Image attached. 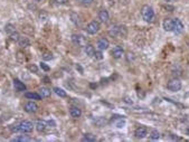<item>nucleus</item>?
Instances as JSON below:
<instances>
[{"mask_svg":"<svg viewBox=\"0 0 189 142\" xmlns=\"http://www.w3.org/2000/svg\"><path fill=\"white\" fill-rule=\"evenodd\" d=\"M97 48L100 49V51H105L109 48V40L106 39V38H101V39L97 40Z\"/></svg>","mask_w":189,"mask_h":142,"instance_id":"9b49d317","label":"nucleus"},{"mask_svg":"<svg viewBox=\"0 0 189 142\" xmlns=\"http://www.w3.org/2000/svg\"><path fill=\"white\" fill-rule=\"evenodd\" d=\"M173 25H175V20L171 19V18H166V19L163 20V24H162L163 29H165L166 31H173Z\"/></svg>","mask_w":189,"mask_h":142,"instance_id":"1a4fd4ad","label":"nucleus"},{"mask_svg":"<svg viewBox=\"0 0 189 142\" xmlns=\"http://www.w3.org/2000/svg\"><path fill=\"white\" fill-rule=\"evenodd\" d=\"M39 95L42 96V98H46V97L50 96V90L47 87H40L39 88Z\"/></svg>","mask_w":189,"mask_h":142,"instance_id":"f3484780","label":"nucleus"},{"mask_svg":"<svg viewBox=\"0 0 189 142\" xmlns=\"http://www.w3.org/2000/svg\"><path fill=\"white\" fill-rule=\"evenodd\" d=\"M175 20V25H173V33L175 34H181L183 33V30H184V25L181 23V20L178 19V18H176V19H173Z\"/></svg>","mask_w":189,"mask_h":142,"instance_id":"6e6552de","label":"nucleus"},{"mask_svg":"<svg viewBox=\"0 0 189 142\" xmlns=\"http://www.w3.org/2000/svg\"><path fill=\"white\" fill-rule=\"evenodd\" d=\"M83 141H86V142H94L96 141V136L92 133H86L83 138Z\"/></svg>","mask_w":189,"mask_h":142,"instance_id":"aec40b11","label":"nucleus"},{"mask_svg":"<svg viewBox=\"0 0 189 142\" xmlns=\"http://www.w3.org/2000/svg\"><path fill=\"white\" fill-rule=\"evenodd\" d=\"M14 87H15V90L17 92H24L26 90V85L20 80H18V78L14 80Z\"/></svg>","mask_w":189,"mask_h":142,"instance_id":"f8f14e48","label":"nucleus"},{"mask_svg":"<svg viewBox=\"0 0 189 142\" xmlns=\"http://www.w3.org/2000/svg\"><path fill=\"white\" fill-rule=\"evenodd\" d=\"M94 123L97 125V126H103V125L106 123V120L103 119V118H97V119L94 120Z\"/></svg>","mask_w":189,"mask_h":142,"instance_id":"bb28decb","label":"nucleus"},{"mask_svg":"<svg viewBox=\"0 0 189 142\" xmlns=\"http://www.w3.org/2000/svg\"><path fill=\"white\" fill-rule=\"evenodd\" d=\"M53 91L55 92L56 94H57L59 97H66L67 96L66 92L64 91V90H62V88H59V87H54V90H53Z\"/></svg>","mask_w":189,"mask_h":142,"instance_id":"5701e85b","label":"nucleus"},{"mask_svg":"<svg viewBox=\"0 0 189 142\" xmlns=\"http://www.w3.org/2000/svg\"><path fill=\"white\" fill-rule=\"evenodd\" d=\"M10 39L14 40V41H18V40L20 39V35L18 34L17 31H15V33L10 34Z\"/></svg>","mask_w":189,"mask_h":142,"instance_id":"c85d7f7f","label":"nucleus"},{"mask_svg":"<svg viewBox=\"0 0 189 142\" xmlns=\"http://www.w3.org/2000/svg\"><path fill=\"white\" fill-rule=\"evenodd\" d=\"M18 43H19V46H20V47H28V46L30 45V41H29V39L26 38V37L20 38V39L18 40Z\"/></svg>","mask_w":189,"mask_h":142,"instance_id":"4be33fe9","label":"nucleus"},{"mask_svg":"<svg viewBox=\"0 0 189 142\" xmlns=\"http://www.w3.org/2000/svg\"><path fill=\"white\" fill-rule=\"evenodd\" d=\"M141 16L142 19L147 21V23H152L153 19H155V11H153V8L149 5H145V6L141 8Z\"/></svg>","mask_w":189,"mask_h":142,"instance_id":"f257e3e1","label":"nucleus"},{"mask_svg":"<svg viewBox=\"0 0 189 142\" xmlns=\"http://www.w3.org/2000/svg\"><path fill=\"white\" fill-rule=\"evenodd\" d=\"M84 51H85V54H86L89 57H93L94 56V54H95L94 47H93L92 45H89V44L84 46Z\"/></svg>","mask_w":189,"mask_h":142,"instance_id":"dca6fc26","label":"nucleus"},{"mask_svg":"<svg viewBox=\"0 0 189 142\" xmlns=\"http://www.w3.org/2000/svg\"><path fill=\"white\" fill-rule=\"evenodd\" d=\"M25 97H27V98H30V100H42V96L39 95V93H34V92H28L25 94Z\"/></svg>","mask_w":189,"mask_h":142,"instance_id":"6ab92c4d","label":"nucleus"},{"mask_svg":"<svg viewBox=\"0 0 189 142\" xmlns=\"http://www.w3.org/2000/svg\"><path fill=\"white\" fill-rule=\"evenodd\" d=\"M165 1H167V2H170V1H173V0H165Z\"/></svg>","mask_w":189,"mask_h":142,"instance_id":"e433bc0d","label":"nucleus"},{"mask_svg":"<svg viewBox=\"0 0 189 142\" xmlns=\"http://www.w3.org/2000/svg\"><path fill=\"white\" fill-rule=\"evenodd\" d=\"M17 61H18V63H20V64L26 61V58H25V55L22 54L21 51H19V53L17 54Z\"/></svg>","mask_w":189,"mask_h":142,"instance_id":"cd10ccee","label":"nucleus"},{"mask_svg":"<svg viewBox=\"0 0 189 142\" xmlns=\"http://www.w3.org/2000/svg\"><path fill=\"white\" fill-rule=\"evenodd\" d=\"M34 129V125L30 121H22L18 125V132L22 133H30Z\"/></svg>","mask_w":189,"mask_h":142,"instance_id":"7ed1b4c3","label":"nucleus"},{"mask_svg":"<svg viewBox=\"0 0 189 142\" xmlns=\"http://www.w3.org/2000/svg\"><path fill=\"white\" fill-rule=\"evenodd\" d=\"M71 18H72V21L75 24V25H77V26L81 25V19H79V16H78L77 14L72 12V14H71Z\"/></svg>","mask_w":189,"mask_h":142,"instance_id":"b1692460","label":"nucleus"},{"mask_svg":"<svg viewBox=\"0 0 189 142\" xmlns=\"http://www.w3.org/2000/svg\"><path fill=\"white\" fill-rule=\"evenodd\" d=\"M55 4H58V5H64V4H67L68 0H53Z\"/></svg>","mask_w":189,"mask_h":142,"instance_id":"473e14b6","label":"nucleus"},{"mask_svg":"<svg viewBox=\"0 0 189 142\" xmlns=\"http://www.w3.org/2000/svg\"><path fill=\"white\" fill-rule=\"evenodd\" d=\"M43 58L44 59H52L53 58V54L52 53H45L44 55H43Z\"/></svg>","mask_w":189,"mask_h":142,"instance_id":"c756f323","label":"nucleus"},{"mask_svg":"<svg viewBox=\"0 0 189 142\" xmlns=\"http://www.w3.org/2000/svg\"><path fill=\"white\" fill-rule=\"evenodd\" d=\"M72 41L76 46H78V47H84V46L86 45V38L83 37L82 35L76 34L72 35Z\"/></svg>","mask_w":189,"mask_h":142,"instance_id":"423d86ee","label":"nucleus"},{"mask_svg":"<svg viewBox=\"0 0 189 142\" xmlns=\"http://www.w3.org/2000/svg\"><path fill=\"white\" fill-rule=\"evenodd\" d=\"M79 1H81V2H83L84 5H91L94 0H79Z\"/></svg>","mask_w":189,"mask_h":142,"instance_id":"c9c22d12","label":"nucleus"},{"mask_svg":"<svg viewBox=\"0 0 189 142\" xmlns=\"http://www.w3.org/2000/svg\"><path fill=\"white\" fill-rule=\"evenodd\" d=\"M94 56H95V58H97V59H102V58H103V56H102V53H101V51H95Z\"/></svg>","mask_w":189,"mask_h":142,"instance_id":"72a5a7b5","label":"nucleus"},{"mask_svg":"<svg viewBox=\"0 0 189 142\" xmlns=\"http://www.w3.org/2000/svg\"><path fill=\"white\" fill-rule=\"evenodd\" d=\"M69 114H71L72 118L77 119V118H79L82 115V111H81V108H76V106H73V108H69Z\"/></svg>","mask_w":189,"mask_h":142,"instance_id":"2eb2a0df","label":"nucleus"},{"mask_svg":"<svg viewBox=\"0 0 189 142\" xmlns=\"http://www.w3.org/2000/svg\"><path fill=\"white\" fill-rule=\"evenodd\" d=\"M124 124H125V121H124V120H120V121H119V122H117V123H115V125H117V128H123V126H124Z\"/></svg>","mask_w":189,"mask_h":142,"instance_id":"2f4dec72","label":"nucleus"},{"mask_svg":"<svg viewBox=\"0 0 189 142\" xmlns=\"http://www.w3.org/2000/svg\"><path fill=\"white\" fill-rule=\"evenodd\" d=\"M99 19H100L102 23L106 24L110 20V16H109V12L106 11L105 9H102L99 11Z\"/></svg>","mask_w":189,"mask_h":142,"instance_id":"ddd939ff","label":"nucleus"},{"mask_svg":"<svg viewBox=\"0 0 189 142\" xmlns=\"http://www.w3.org/2000/svg\"><path fill=\"white\" fill-rule=\"evenodd\" d=\"M24 108H25V111L28 112V113H36L37 110H38V105L35 102H33V101H29V102H27L25 104Z\"/></svg>","mask_w":189,"mask_h":142,"instance_id":"0eeeda50","label":"nucleus"},{"mask_svg":"<svg viewBox=\"0 0 189 142\" xmlns=\"http://www.w3.org/2000/svg\"><path fill=\"white\" fill-rule=\"evenodd\" d=\"M109 35L112 37H120V36H125L127 35V29L124 26H112L109 30Z\"/></svg>","mask_w":189,"mask_h":142,"instance_id":"f03ea898","label":"nucleus"},{"mask_svg":"<svg viewBox=\"0 0 189 142\" xmlns=\"http://www.w3.org/2000/svg\"><path fill=\"white\" fill-rule=\"evenodd\" d=\"M40 67L43 68L44 71H46V72H48V71H49V67H48V66H47L45 63H40Z\"/></svg>","mask_w":189,"mask_h":142,"instance_id":"f704fd0d","label":"nucleus"},{"mask_svg":"<svg viewBox=\"0 0 189 142\" xmlns=\"http://www.w3.org/2000/svg\"><path fill=\"white\" fill-rule=\"evenodd\" d=\"M37 1H40V0H37Z\"/></svg>","mask_w":189,"mask_h":142,"instance_id":"58836bf2","label":"nucleus"},{"mask_svg":"<svg viewBox=\"0 0 189 142\" xmlns=\"http://www.w3.org/2000/svg\"><path fill=\"white\" fill-rule=\"evenodd\" d=\"M100 30V24L97 23V21H91V23L86 26V31H87V34L89 35H95L97 31Z\"/></svg>","mask_w":189,"mask_h":142,"instance_id":"39448f33","label":"nucleus"},{"mask_svg":"<svg viewBox=\"0 0 189 142\" xmlns=\"http://www.w3.org/2000/svg\"><path fill=\"white\" fill-rule=\"evenodd\" d=\"M12 141L14 142H27V141H31V139L28 138L27 136H17V138H15Z\"/></svg>","mask_w":189,"mask_h":142,"instance_id":"412c9836","label":"nucleus"},{"mask_svg":"<svg viewBox=\"0 0 189 142\" xmlns=\"http://www.w3.org/2000/svg\"><path fill=\"white\" fill-rule=\"evenodd\" d=\"M188 47H189V43H188Z\"/></svg>","mask_w":189,"mask_h":142,"instance_id":"4c0bfd02","label":"nucleus"},{"mask_svg":"<svg viewBox=\"0 0 189 142\" xmlns=\"http://www.w3.org/2000/svg\"><path fill=\"white\" fill-rule=\"evenodd\" d=\"M147 134H148V130H147L145 126H139V128H137L135 131H134V136H135V138H138V139H142V138H145Z\"/></svg>","mask_w":189,"mask_h":142,"instance_id":"9d476101","label":"nucleus"},{"mask_svg":"<svg viewBox=\"0 0 189 142\" xmlns=\"http://www.w3.org/2000/svg\"><path fill=\"white\" fill-rule=\"evenodd\" d=\"M160 138V133L158 132L157 130H152L150 133V139L151 140H159Z\"/></svg>","mask_w":189,"mask_h":142,"instance_id":"a878e982","label":"nucleus"},{"mask_svg":"<svg viewBox=\"0 0 189 142\" xmlns=\"http://www.w3.org/2000/svg\"><path fill=\"white\" fill-rule=\"evenodd\" d=\"M29 71L30 72H34V73H37V71H38V68H37V66L36 65H29Z\"/></svg>","mask_w":189,"mask_h":142,"instance_id":"7c9ffc66","label":"nucleus"},{"mask_svg":"<svg viewBox=\"0 0 189 142\" xmlns=\"http://www.w3.org/2000/svg\"><path fill=\"white\" fill-rule=\"evenodd\" d=\"M45 129H46V122L43 120H38L36 122V130L38 132H44Z\"/></svg>","mask_w":189,"mask_h":142,"instance_id":"a211bd4d","label":"nucleus"},{"mask_svg":"<svg viewBox=\"0 0 189 142\" xmlns=\"http://www.w3.org/2000/svg\"><path fill=\"white\" fill-rule=\"evenodd\" d=\"M123 55H124V51H123L121 47H115L113 51H112V56L114 57V58H122Z\"/></svg>","mask_w":189,"mask_h":142,"instance_id":"4468645a","label":"nucleus"},{"mask_svg":"<svg viewBox=\"0 0 189 142\" xmlns=\"http://www.w3.org/2000/svg\"><path fill=\"white\" fill-rule=\"evenodd\" d=\"M167 88L171 92H178L181 88V82L178 78H173L167 83Z\"/></svg>","mask_w":189,"mask_h":142,"instance_id":"20e7f679","label":"nucleus"},{"mask_svg":"<svg viewBox=\"0 0 189 142\" xmlns=\"http://www.w3.org/2000/svg\"><path fill=\"white\" fill-rule=\"evenodd\" d=\"M5 30L7 34H12V33H15L16 31V28H15V26L14 25H11V24H8V25H6L5 27Z\"/></svg>","mask_w":189,"mask_h":142,"instance_id":"393cba45","label":"nucleus"}]
</instances>
